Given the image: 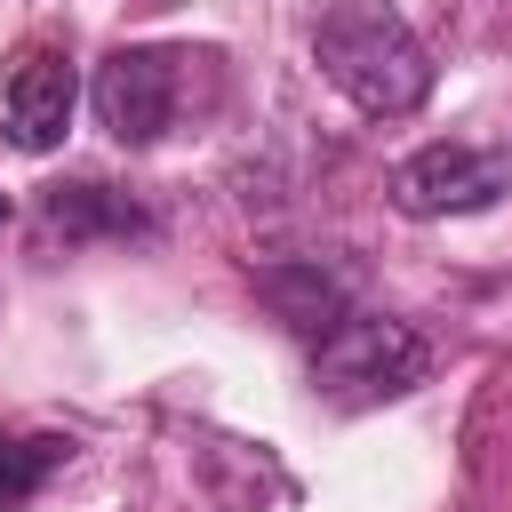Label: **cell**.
<instances>
[{
  "mask_svg": "<svg viewBox=\"0 0 512 512\" xmlns=\"http://www.w3.org/2000/svg\"><path fill=\"white\" fill-rule=\"evenodd\" d=\"M8 216H16V208H8V192H0V224H8Z\"/></svg>",
  "mask_w": 512,
  "mask_h": 512,
  "instance_id": "9",
  "label": "cell"
},
{
  "mask_svg": "<svg viewBox=\"0 0 512 512\" xmlns=\"http://www.w3.org/2000/svg\"><path fill=\"white\" fill-rule=\"evenodd\" d=\"M512 184V152H480V144H424L392 168V200L408 216H472Z\"/></svg>",
  "mask_w": 512,
  "mask_h": 512,
  "instance_id": "4",
  "label": "cell"
},
{
  "mask_svg": "<svg viewBox=\"0 0 512 512\" xmlns=\"http://www.w3.org/2000/svg\"><path fill=\"white\" fill-rule=\"evenodd\" d=\"M64 456H72V440H56V432H32V440L24 432H0V512H16Z\"/></svg>",
  "mask_w": 512,
  "mask_h": 512,
  "instance_id": "8",
  "label": "cell"
},
{
  "mask_svg": "<svg viewBox=\"0 0 512 512\" xmlns=\"http://www.w3.org/2000/svg\"><path fill=\"white\" fill-rule=\"evenodd\" d=\"M40 216L64 232V240H88V232H112V240H152V216L136 200H120L112 184H48Z\"/></svg>",
  "mask_w": 512,
  "mask_h": 512,
  "instance_id": "7",
  "label": "cell"
},
{
  "mask_svg": "<svg viewBox=\"0 0 512 512\" xmlns=\"http://www.w3.org/2000/svg\"><path fill=\"white\" fill-rule=\"evenodd\" d=\"M312 64L368 120H408L432 96V56L392 0H336L312 32Z\"/></svg>",
  "mask_w": 512,
  "mask_h": 512,
  "instance_id": "1",
  "label": "cell"
},
{
  "mask_svg": "<svg viewBox=\"0 0 512 512\" xmlns=\"http://www.w3.org/2000/svg\"><path fill=\"white\" fill-rule=\"evenodd\" d=\"M88 104L112 144H152L176 120V48H112L88 80Z\"/></svg>",
  "mask_w": 512,
  "mask_h": 512,
  "instance_id": "3",
  "label": "cell"
},
{
  "mask_svg": "<svg viewBox=\"0 0 512 512\" xmlns=\"http://www.w3.org/2000/svg\"><path fill=\"white\" fill-rule=\"evenodd\" d=\"M432 368V344L408 328V320H384V312H344L320 344H312V384L344 408H376V400H400L416 392Z\"/></svg>",
  "mask_w": 512,
  "mask_h": 512,
  "instance_id": "2",
  "label": "cell"
},
{
  "mask_svg": "<svg viewBox=\"0 0 512 512\" xmlns=\"http://www.w3.org/2000/svg\"><path fill=\"white\" fill-rule=\"evenodd\" d=\"M72 104H80V72L64 48H24L16 72H8V136L16 152H56L64 128H72Z\"/></svg>",
  "mask_w": 512,
  "mask_h": 512,
  "instance_id": "5",
  "label": "cell"
},
{
  "mask_svg": "<svg viewBox=\"0 0 512 512\" xmlns=\"http://www.w3.org/2000/svg\"><path fill=\"white\" fill-rule=\"evenodd\" d=\"M256 296H264L296 336H312V344L352 312L344 280H336V272H320V264H264V272H256Z\"/></svg>",
  "mask_w": 512,
  "mask_h": 512,
  "instance_id": "6",
  "label": "cell"
}]
</instances>
